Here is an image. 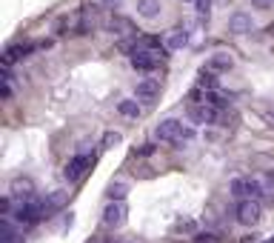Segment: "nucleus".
I'll list each match as a JSON object with an SVG mask.
<instances>
[{
    "label": "nucleus",
    "instance_id": "obj_1",
    "mask_svg": "<svg viewBox=\"0 0 274 243\" xmlns=\"http://www.w3.org/2000/svg\"><path fill=\"white\" fill-rule=\"evenodd\" d=\"M43 217H49V209H46V200H23L20 206H17V212L12 214V221L17 223V226H35V223H40Z\"/></svg>",
    "mask_w": 274,
    "mask_h": 243
},
{
    "label": "nucleus",
    "instance_id": "obj_2",
    "mask_svg": "<svg viewBox=\"0 0 274 243\" xmlns=\"http://www.w3.org/2000/svg\"><path fill=\"white\" fill-rule=\"evenodd\" d=\"M166 57H169V49H160V46H140L137 52H131V66H134L137 71H154Z\"/></svg>",
    "mask_w": 274,
    "mask_h": 243
},
{
    "label": "nucleus",
    "instance_id": "obj_3",
    "mask_svg": "<svg viewBox=\"0 0 274 243\" xmlns=\"http://www.w3.org/2000/svg\"><path fill=\"white\" fill-rule=\"evenodd\" d=\"M229 192L234 198H243V200H257V198H263V186L254 178H234L229 183Z\"/></svg>",
    "mask_w": 274,
    "mask_h": 243
},
{
    "label": "nucleus",
    "instance_id": "obj_4",
    "mask_svg": "<svg viewBox=\"0 0 274 243\" xmlns=\"http://www.w3.org/2000/svg\"><path fill=\"white\" fill-rule=\"evenodd\" d=\"M180 132H183V123L174 120V117H166V120H160L157 129H154V140H160V143H180Z\"/></svg>",
    "mask_w": 274,
    "mask_h": 243
},
{
    "label": "nucleus",
    "instance_id": "obj_5",
    "mask_svg": "<svg viewBox=\"0 0 274 243\" xmlns=\"http://www.w3.org/2000/svg\"><path fill=\"white\" fill-rule=\"evenodd\" d=\"M260 217H263V209H260L257 200H240L237 203V221L243 226H257Z\"/></svg>",
    "mask_w": 274,
    "mask_h": 243
},
{
    "label": "nucleus",
    "instance_id": "obj_6",
    "mask_svg": "<svg viewBox=\"0 0 274 243\" xmlns=\"http://www.w3.org/2000/svg\"><path fill=\"white\" fill-rule=\"evenodd\" d=\"M89 163H92V160H89V155H74L72 160L66 163V169H63L66 180H69V183H77V180L83 178V175H86Z\"/></svg>",
    "mask_w": 274,
    "mask_h": 243
},
{
    "label": "nucleus",
    "instance_id": "obj_7",
    "mask_svg": "<svg viewBox=\"0 0 274 243\" xmlns=\"http://www.w3.org/2000/svg\"><path fill=\"white\" fill-rule=\"evenodd\" d=\"M106 29L115 37H134L137 35V32H134V23L126 20V17H120V14H112V17L106 20Z\"/></svg>",
    "mask_w": 274,
    "mask_h": 243
},
{
    "label": "nucleus",
    "instance_id": "obj_8",
    "mask_svg": "<svg viewBox=\"0 0 274 243\" xmlns=\"http://www.w3.org/2000/svg\"><path fill=\"white\" fill-rule=\"evenodd\" d=\"M9 192H12V198L20 200V203L23 200H32L35 198V180L32 178H15L9 183Z\"/></svg>",
    "mask_w": 274,
    "mask_h": 243
},
{
    "label": "nucleus",
    "instance_id": "obj_9",
    "mask_svg": "<svg viewBox=\"0 0 274 243\" xmlns=\"http://www.w3.org/2000/svg\"><path fill=\"white\" fill-rule=\"evenodd\" d=\"M126 206H123L120 200H108L106 203V209H103V223L106 226H120L123 221H126Z\"/></svg>",
    "mask_w": 274,
    "mask_h": 243
},
{
    "label": "nucleus",
    "instance_id": "obj_10",
    "mask_svg": "<svg viewBox=\"0 0 274 243\" xmlns=\"http://www.w3.org/2000/svg\"><path fill=\"white\" fill-rule=\"evenodd\" d=\"M252 29H254V14L234 12L229 17V32H231V35H245V32H252Z\"/></svg>",
    "mask_w": 274,
    "mask_h": 243
},
{
    "label": "nucleus",
    "instance_id": "obj_11",
    "mask_svg": "<svg viewBox=\"0 0 274 243\" xmlns=\"http://www.w3.org/2000/svg\"><path fill=\"white\" fill-rule=\"evenodd\" d=\"M163 46H166L169 52H180L188 46V32L186 29H172L166 37H163Z\"/></svg>",
    "mask_w": 274,
    "mask_h": 243
},
{
    "label": "nucleus",
    "instance_id": "obj_12",
    "mask_svg": "<svg viewBox=\"0 0 274 243\" xmlns=\"http://www.w3.org/2000/svg\"><path fill=\"white\" fill-rule=\"evenodd\" d=\"M160 94V83L154 78H146V80H140V83L134 86V98L137 100H154Z\"/></svg>",
    "mask_w": 274,
    "mask_h": 243
},
{
    "label": "nucleus",
    "instance_id": "obj_13",
    "mask_svg": "<svg viewBox=\"0 0 274 243\" xmlns=\"http://www.w3.org/2000/svg\"><path fill=\"white\" fill-rule=\"evenodd\" d=\"M160 12H163L160 0H137V14L143 20H154V17H160Z\"/></svg>",
    "mask_w": 274,
    "mask_h": 243
},
{
    "label": "nucleus",
    "instance_id": "obj_14",
    "mask_svg": "<svg viewBox=\"0 0 274 243\" xmlns=\"http://www.w3.org/2000/svg\"><path fill=\"white\" fill-rule=\"evenodd\" d=\"M32 49H35V46H9V49L3 52V69L15 66L17 60H23L26 55H32Z\"/></svg>",
    "mask_w": 274,
    "mask_h": 243
},
{
    "label": "nucleus",
    "instance_id": "obj_15",
    "mask_svg": "<svg viewBox=\"0 0 274 243\" xmlns=\"http://www.w3.org/2000/svg\"><path fill=\"white\" fill-rule=\"evenodd\" d=\"M231 66H234V57H231L229 52H217L209 60V71H229Z\"/></svg>",
    "mask_w": 274,
    "mask_h": 243
},
{
    "label": "nucleus",
    "instance_id": "obj_16",
    "mask_svg": "<svg viewBox=\"0 0 274 243\" xmlns=\"http://www.w3.org/2000/svg\"><path fill=\"white\" fill-rule=\"evenodd\" d=\"M197 89H203V92H217V78L211 71L203 69L200 75H197Z\"/></svg>",
    "mask_w": 274,
    "mask_h": 243
},
{
    "label": "nucleus",
    "instance_id": "obj_17",
    "mask_svg": "<svg viewBox=\"0 0 274 243\" xmlns=\"http://www.w3.org/2000/svg\"><path fill=\"white\" fill-rule=\"evenodd\" d=\"M108 200H120L123 203V198H126V195H129V183H126V180H115V183L108 186Z\"/></svg>",
    "mask_w": 274,
    "mask_h": 243
},
{
    "label": "nucleus",
    "instance_id": "obj_18",
    "mask_svg": "<svg viewBox=\"0 0 274 243\" xmlns=\"http://www.w3.org/2000/svg\"><path fill=\"white\" fill-rule=\"evenodd\" d=\"M117 112H120L123 117H140V106H137V100H120Z\"/></svg>",
    "mask_w": 274,
    "mask_h": 243
},
{
    "label": "nucleus",
    "instance_id": "obj_19",
    "mask_svg": "<svg viewBox=\"0 0 274 243\" xmlns=\"http://www.w3.org/2000/svg\"><path fill=\"white\" fill-rule=\"evenodd\" d=\"M174 232H177V235H191V232H197V221H191V217H180V221L174 223Z\"/></svg>",
    "mask_w": 274,
    "mask_h": 243
},
{
    "label": "nucleus",
    "instance_id": "obj_20",
    "mask_svg": "<svg viewBox=\"0 0 274 243\" xmlns=\"http://www.w3.org/2000/svg\"><path fill=\"white\" fill-rule=\"evenodd\" d=\"M63 203H66V192H63V189H58V192H51L49 198H46V209H49V214L54 212L58 206H63Z\"/></svg>",
    "mask_w": 274,
    "mask_h": 243
},
{
    "label": "nucleus",
    "instance_id": "obj_21",
    "mask_svg": "<svg viewBox=\"0 0 274 243\" xmlns=\"http://www.w3.org/2000/svg\"><path fill=\"white\" fill-rule=\"evenodd\" d=\"M211 6H214V0H195V9H197V14H200V20H203V23L209 20Z\"/></svg>",
    "mask_w": 274,
    "mask_h": 243
},
{
    "label": "nucleus",
    "instance_id": "obj_22",
    "mask_svg": "<svg viewBox=\"0 0 274 243\" xmlns=\"http://www.w3.org/2000/svg\"><path fill=\"white\" fill-rule=\"evenodd\" d=\"M117 143H120V132H106V135H103V149H112Z\"/></svg>",
    "mask_w": 274,
    "mask_h": 243
},
{
    "label": "nucleus",
    "instance_id": "obj_23",
    "mask_svg": "<svg viewBox=\"0 0 274 243\" xmlns=\"http://www.w3.org/2000/svg\"><path fill=\"white\" fill-rule=\"evenodd\" d=\"M154 149H157L154 143H146V146H140V149H134V155H137V157H149V155H154Z\"/></svg>",
    "mask_w": 274,
    "mask_h": 243
},
{
    "label": "nucleus",
    "instance_id": "obj_24",
    "mask_svg": "<svg viewBox=\"0 0 274 243\" xmlns=\"http://www.w3.org/2000/svg\"><path fill=\"white\" fill-rule=\"evenodd\" d=\"M195 243H217V235H211V232H206V235H203V232H197Z\"/></svg>",
    "mask_w": 274,
    "mask_h": 243
},
{
    "label": "nucleus",
    "instance_id": "obj_25",
    "mask_svg": "<svg viewBox=\"0 0 274 243\" xmlns=\"http://www.w3.org/2000/svg\"><path fill=\"white\" fill-rule=\"evenodd\" d=\"M0 212L3 217H12V198H0Z\"/></svg>",
    "mask_w": 274,
    "mask_h": 243
},
{
    "label": "nucleus",
    "instance_id": "obj_26",
    "mask_svg": "<svg viewBox=\"0 0 274 243\" xmlns=\"http://www.w3.org/2000/svg\"><path fill=\"white\" fill-rule=\"evenodd\" d=\"M97 3H100V6H106L108 12H117V9L123 6V0H97Z\"/></svg>",
    "mask_w": 274,
    "mask_h": 243
},
{
    "label": "nucleus",
    "instance_id": "obj_27",
    "mask_svg": "<svg viewBox=\"0 0 274 243\" xmlns=\"http://www.w3.org/2000/svg\"><path fill=\"white\" fill-rule=\"evenodd\" d=\"M195 137V129L191 126H183V132H180V140H191Z\"/></svg>",
    "mask_w": 274,
    "mask_h": 243
},
{
    "label": "nucleus",
    "instance_id": "obj_28",
    "mask_svg": "<svg viewBox=\"0 0 274 243\" xmlns=\"http://www.w3.org/2000/svg\"><path fill=\"white\" fill-rule=\"evenodd\" d=\"M254 6H263V9H268V6H274V0H254Z\"/></svg>",
    "mask_w": 274,
    "mask_h": 243
},
{
    "label": "nucleus",
    "instance_id": "obj_29",
    "mask_svg": "<svg viewBox=\"0 0 274 243\" xmlns=\"http://www.w3.org/2000/svg\"><path fill=\"white\" fill-rule=\"evenodd\" d=\"M217 3H220V6H223V3H229V0H217Z\"/></svg>",
    "mask_w": 274,
    "mask_h": 243
},
{
    "label": "nucleus",
    "instance_id": "obj_30",
    "mask_svg": "<svg viewBox=\"0 0 274 243\" xmlns=\"http://www.w3.org/2000/svg\"><path fill=\"white\" fill-rule=\"evenodd\" d=\"M266 243H274V237H268V240H266Z\"/></svg>",
    "mask_w": 274,
    "mask_h": 243
}]
</instances>
